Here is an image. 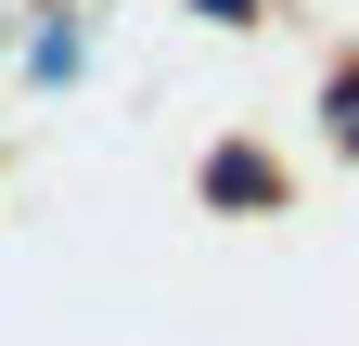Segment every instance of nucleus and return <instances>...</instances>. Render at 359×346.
<instances>
[{"label": "nucleus", "mask_w": 359, "mask_h": 346, "mask_svg": "<svg viewBox=\"0 0 359 346\" xmlns=\"http://www.w3.org/2000/svg\"><path fill=\"white\" fill-rule=\"evenodd\" d=\"M205 193H218V205H269L283 180H269V154H244V141H231V154L205 167Z\"/></svg>", "instance_id": "f257e3e1"}, {"label": "nucleus", "mask_w": 359, "mask_h": 346, "mask_svg": "<svg viewBox=\"0 0 359 346\" xmlns=\"http://www.w3.org/2000/svg\"><path fill=\"white\" fill-rule=\"evenodd\" d=\"M26 77H77V26H65V13L26 39Z\"/></svg>", "instance_id": "f03ea898"}, {"label": "nucleus", "mask_w": 359, "mask_h": 346, "mask_svg": "<svg viewBox=\"0 0 359 346\" xmlns=\"http://www.w3.org/2000/svg\"><path fill=\"white\" fill-rule=\"evenodd\" d=\"M334 141H346V154H359V64H346V77H334Z\"/></svg>", "instance_id": "7ed1b4c3"}, {"label": "nucleus", "mask_w": 359, "mask_h": 346, "mask_svg": "<svg viewBox=\"0 0 359 346\" xmlns=\"http://www.w3.org/2000/svg\"><path fill=\"white\" fill-rule=\"evenodd\" d=\"M193 13H205V26H257V0H193Z\"/></svg>", "instance_id": "20e7f679"}]
</instances>
